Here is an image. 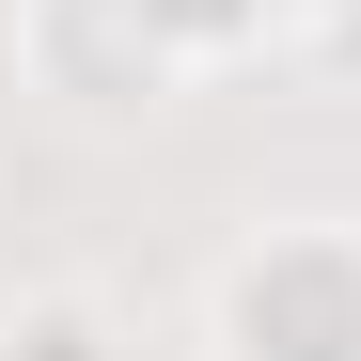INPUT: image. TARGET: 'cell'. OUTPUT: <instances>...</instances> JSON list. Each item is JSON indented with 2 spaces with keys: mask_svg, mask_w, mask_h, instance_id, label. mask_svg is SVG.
<instances>
[{
  "mask_svg": "<svg viewBox=\"0 0 361 361\" xmlns=\"http://www.w3.org/2000/svg\"><path fill=\"white\" fill-rule=\"evenodd\" d=\"M220 330L235 361H361V235H267V252H235L220 283Z\"/></svg>",
  "mask_w": 361,
  "mask_h": 361,
  "instance_id": "obj_1",
  "label": "cell"
},
{
  "mask_svg": "<svg viewBox=\"0 0 361 361\" xmlns=\"http://www.w3.org/2000/svg\"><path fill=\"white\" fill-rule=\"evenodd\" d=\"M0 361H94V314L79 298H32V314L0 330Z\"/></svg>",
  "mask_w": 361,
  "mask_h": 361,
  "instance_id": "obj_2",
  "label": "cell"
}]
</instances>
